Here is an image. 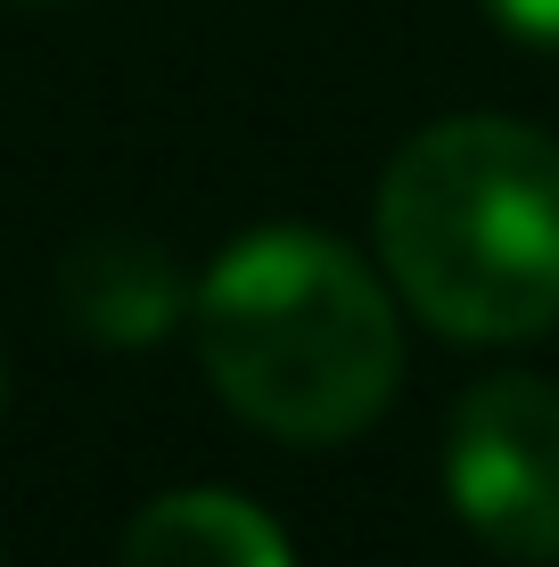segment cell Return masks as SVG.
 Here are the masks:
<instances>
[{"label": "cell", "instance_id": "1", "mask_svg": "<svg viewBox=\"0 0 559 567\" xmlns=\"http://www.w3.org/2000/svg\"><path fill=\"white\" fill-rule=\"evenodd\" d=\"M379 256L428 329L518 346L559 321V148L510 115H453L379 173Z\"/></svg>", "mask_w": 559, "mask_h": 567}, {"label": "cell", "instance_id": "2", "mask_svg": "<svg viewBox=\"0 0 559 567\" xmlns=\"http://www.w3.org/2000/svg\"><path fill=\"white\" fill-rule=\"evenodd\" d=\"M198 362L247 427L280 444H338L387 412L403 329L379 271L321 230H256L189 297Z\"/></svg>", "mask_w": 559, "mask_h": 567}, {"label": "cell", "instance_id": "3", "mask_svg": "<svg viewBox=\"0 0 559 567\" xmlns=\"http://www.w3.org/2000/svg\"><path fill=\"white\" fill-rule=\"evenodd\" d=\"M445 494L486 551L551 567L559 559V386L486 379L445 427Z\"/></svg>", "mask_w": 559, "mask_h": 567}, {"label": "cell", "instance_id": "4", "mask_svg": "<svg viewBox=\"0 0 559 567\" xmlns=\"http://www.w3.org/2000/svg\"><path fill=\"white\" fill-rule=\"evenodd\" d=\"M58 305L91 346H157L173 329V312H182V271H173L165 247L107 230V239H83L66 256Z\"/></svg>", "mask_w": 559, "mask_h": 567}, {"label": "cell", "instance_id": "5", "mask_svg": "<svg viewBox=\"0 0 559 567\" xmlns=\"http://www.w3.org/2000/svg\"><path fill=\"white\" fill-rule=\"evenodd\" d=\"M124 567H297L280 526L239 494H165L132 518Z\"/></svg>", "mask_w": 559, "mask_h": 567}, {"label": "cell", "instance_id": "6", "mask_svg": "<svg viewBox=\"0 0 559 567\" xmlns=\"http://www.w3.org/2000/svg\"><path fill=\"white\" fill-rule=\"evenodd\" d=\"M494 9V25L518 33V42H535V50H559V0H486Z\"/></svg>", "mask_w": 559, "mask_h": 567}]
</instances>
